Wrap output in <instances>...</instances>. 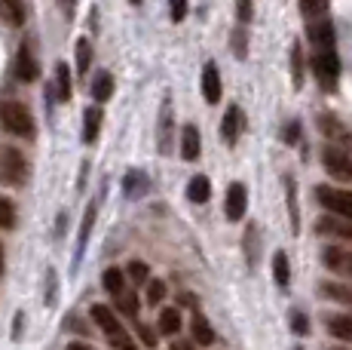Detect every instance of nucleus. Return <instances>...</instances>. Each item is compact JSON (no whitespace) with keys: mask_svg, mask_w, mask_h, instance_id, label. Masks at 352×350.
<instances>
[{"mask_svg":"<svg viewBox=\"0 0 352 350\" xmlns=\"http://www.w3.org/2000/svg\"><path fill=\"white\" fill-rule=\"evenodd\" d=\"M123 187H126V194L129 197H135V194H141L147 187V178L141 172H129L126 175V181H123Z\"/></svg>","mask_w":352,"mask_h":350,"instance_id":"bb28decb","label":"nucleus"},{"mask_svg":"<svg viewBox=\"0 0 352 350\" xmlns=\"http://www.w3.org/2000/svg\"><path fill=\"white\" fill-rule=\"evenodd\" d=\"M160 335H178L181 332V311L178 307H166L160 311Z\"/></svg>","mask_w":352,"mask_h":350,"instance_id":"dca6fc26","label":"nucleus"},{"mask_svg":"<svg viewBox=\"0 0 352 350\" xmlns=\"http://www.w3.org/2000/svg\"><path fill=\"white\" fill-rule=\"evenodd\" d=\"M3 265H6V258H3V246H0V274H3Z\"/></svg>","mask_w":352,"mask_h":350,"instance_id":"a19ab883","label":"nucleus"},{"mask_svg":"<svg viewBox=\"0 0 352 350\" xmlns=\"http://www.w3.org/2000/svg\"><path fill=\"white\" fill-rule=\"evenodd\" d=\"M316 234H322V237H334V240H352V221L328 212L316 221Z\"/></svg>","mask_w":352,"mask_h":350,"instance_id":"423d86ee","label":"nucleus"},{"mask_svg":"<svg viewBox=\"0 0 352 350\" xmlns=\"http://www.w3.org/2000/svg\"><path fill=\"white\" fill-rule=\"evenodd\" d=\"M98 130H101V107H89L83 114V138L92 145L98 138Z\"/></svg>","mask_w":352,"mask_h":350,"instance_id":"412c9836","label":"nucleus"},{"mask_svg":"<svg viewBox=\"0 0 352 350\" xmlns=\"http://www.w3.org/2000/svg\"><path fill=\"white\" fill-rule=\"evenodd\" d=\"M324 295L334 301H349L352 305V286H340V282H324Z\"/></svg>","mask_w":352,"mask_h":350,"instance_id":"393cba45","label":"nucleus"},{"mask_svg":"<svg viewBox=\"0 0 352 350\" xmlns=\"http://www.w3.org/2000/svg\"><path fill=\"white\" fill-rule=\"evenodd\" d=\"M56 80H58V99L67 102V99H71V68H67V65H58Z\"/></svg>","mask_w":352,"mask_h":350,"instance_id":"a878e982","label":"nucleus"},{"mask_svg":"<svg viewBox=\"0 0 352 350\" xmlns=\"http://www.w3.org/2000/svg\"><path fill=\"white\" fill-rule=\"evenodd\" d=\"M12 225H16V212H12V203L0 197V227H12Z\"/></svg>","mask_w":352,"mask_h":350,"instance_id":"2f4dec72","label":"nucleus"},{"mask_svg":"<svg viewBox=\"0 0 352 350\" xmlns=\"http://www.w3.org/2000/svg\"><path fill=\"white\" fill-rule=\"evenodd\" d=\"M92 96H96V102H107V99L113 96V77L107 71L96 74V80H92Z\"/></svg>","mask_w":352,"mask_h":350,"instance_id":"6ab92c4d","label":"nucleus"},{"mask_svg":"<svg viewBox=\"0 0 352 350\" xmlns=\"http://www.w3.org/2000/svg\"><path fill=\"white\" fill-rule=\"evenodd\" d=\"M172 350H196V344H193V341H175Z\"/></svg>","mask_w":352,"mask_h":350,"instance_id":"58836bf2","label":"nucleus"},{"mask_svg":"<svg viewBox=\"0 0 352 350\" xmlns=\"http://www.w3.org/2000/svg\"><path fill=\"white\" fill-rule=\"evenodd\" d=\"M300 6H303V12L313 19V16H319V12L324 10V0H300Z\"/></svg>","mask_w":352,"mask_h":350,"instance_id":"72a5a7b5","label":"nucleus"},{"mask_svg":"<svg viewBox=\"0 0 352 350\" xmlns=\"http://www.w3.org/2000/svg\"><path fill=\"white\" fill-rule=\"evenodd\" d=\"M37 74H40V68H37V62H34L28 43H22L16 52V77L22 80V83H31V80H37Z\"/></svg>","mask_w":352,"mask_h":350,"instance_id":"1a4fd4ad","label":"nucleus"},{"mask_svg":"<svg viewBox=\"0 0 352 350\" xmlns=\"http://www.w3.org/2000/svg\"><path fill=\"white\" fill-rule=\"evenodd\" d=\"M138 335H141V344H144V347H153V344H157V335H153V329L138 326Z\"/></svg>","mask_w":352,"mask_h":350,"instance_id":"f704fd0d","label":"nucleus"},{"mask_svg":"<svg viewBox=\"0 0 352 350\" xmlns=\"http://www.w3.org/2000/svg\"><path fill=\"white\" fill-rule=\"evenodd\" d=\"M291 322H294V332H300V335L307 332V320H303V313L294 311V313H291Z\"/></svg>","mask_w":352,"mask_h":350,"instance_id":"c9c22d12","label":"nucleus"},{"mask_svg":"<svg viewBox=\"0 0 352 350\" xmlns=\"http://www.w3.org/2000/svg\"><path fill=\"white\" fill-rule=\"evenodd\" d=\"M89 65H92V43L86 37H80L77 40V71L86 74L89 71Z\"/></svg>","mask_w":352,"mask_h":350,"instance_id":"5701e85b","label":"nucleus"},{"mask_svg":"<svg viewBox=\"0 0 352 350\" xmlns=\"http://www.w3.org/2000/svg\"><path fill=\"white\" fill-rule=\"evenodd\" d=\"M291 74H294V86L303 83V56H300V46H291Z\"/></svg>","mask_w":352,"mask_h":350,"instance_id":"cd10ccee","label":"nucleus"},{"mask_svg":"<svg viewBox=\"0 0 352 350\" xmlns=\"http://www.w3.org/2000/svg\"><path fill=\"white\" fill-rule=\"evenodd\" d=\"M239 19H242V22H248V19H252V0H239Z\"/></svg>","mask_w":352,"mask_h":350,"instance_id":"e433bc0d","label":"nucleus"},{"mask_svg":"<svg viewBox=\"0 0 352 350\" xmlns=\"http://www.w3.org/2000/svg\"><path fill=\"white\" fill-rule=\"evenodd\" d=\"M168 132H172V117H168V105L162 107V123H160V151H168Z\"/></svg>","mask_w":352,"mask_h":350,"instance_id":"c756f323","label":"nucleus"},{"mask_svg":"<svg viewBox=\"0 0 352 350\" xmlns=\"http://www.w3.org/2000/svg\"><path fill=\"white\" fill-rule=\"evenodd\" d=\"M101 282H104V289L113 295V298L126 292V274L120 271V267H107L104 277H101Z\"/></svg>","mask_w":352,"mask_h":350,"instance_id":"f3484780","label":"nucleus"},{"mask_svg":"<svg viewBox=\"0 0 352 350\" xmlns=\"http://www.w3.org/2000/svg\"><path fill=\"white\" fill-rule=\"evenodd\" d=\"M0 126H3L10 136L34 138V117L22 102H3L0 105Z\"/></svg>","mask_w":352,"mask_h":350,"instance_id":"f257e3e1","label":"nucleus"},{"mask_svg":"<svg viewBox=\"0 0 352 350\" xmlns=\"http://www.w3.org/2000/svg\"><path fill=\"white\" fill-rule=\"evenodd\" d=\"M132 3H141V0H132Z\"/></svg>","mask_w":352,"mask_h":350,"instance_id":"c03bdc74","label":"nucleus"},{"mask_svg":"<svg viewBox=\"0 0 352 350\" xmlns=\"http://www.w3.org/2000/svg\"><path fill=\"white\" fill-rule=\"evenodd\" d=\"M322 163H324V169H328L331 178L352 181V157L343 151V147H328V151L322 154Z\"/></svg>","mask_w":352,"mask_h":350,"instance_id":"39448f33","label":"nucleus"},{"mask_svg":"<svg viewBox=\"0 0 352 350\" xmlns=\"http://www.w3.org/2000/svg\"><path fill=\"white\" fill-rule=\"evenodd\" d=\"M187 197H190L193 203H206V200L212 197V181H208L206 175H193L190 185H187Z\"/></svg>","mask_w":352,"mask_h":350,"instance_id":"4468645a","label":"nucleus"},{"mask_svg":"<svg viewBox=\"0 0 352 350\" xmlns=\"http://www.w3.org/2000/svg\"><path fill=\"white\" fill-rule=\"evenodd\" d=\"M245 206H248V194H245V185L233 181L227 191V218L230 221H239L245 215Z\"/></svg>","mask_w":352,"mask_h":350,"instance_id":"6e6552de","label":"nucleus"},{"mask_svg":"<svg viewBox=\"0 0 352 350\" xmlns=\"http://www.w3.org/2000/svg\"><path fill=\"white\" fill-rule=\"evenodd\" d=\"M168 12H172V22H184L187 0H168Z\"/></svg>","mask_w":352,"mask_h":350,"instance_id":"473e14b6","label":"nucleus"},{"mask_svg":"<svg viewBox=\"0 0 352 350\" xmlns=\"http://www.w3.org/2000/svg\"><path fill=\"white\" fill-rule=\"evenodd\" d=\"M297 132H300V126H288V130H285V138H288V145H294V138H297Z\"/></svg>","mask_w":352,"mask_h":350,"instance_id":"4c0bfd02","label":"nucleus"},{"mask_svg":"<svg viewBox=\"0 0 352 350\" xmlns=\"http://www.w3.org/2000/svg\"><path fill=\"white\" fill-rule=\"evenodd\" d=\"M322 261H324V267H328V271L340 274V271H346L349 252H343L340 246H328V249H324V252H322Z\"/></svg>","mask_w":352,"mask_h":350,"instance_id":"2eb2a0df","label":"nucleus"},{"mask_svg":"<svg viewBox=\"0 0 352 350\" xmlns=\"http://www.w3.org/2000/svg\"><path fill=\"white\" fill-rule=\"evenodd\" d=\"M199 151H202L199 130H196L193 123H187L184 130H181V157H184V160H196V157H199Z\"/></svg>","mask_w":352,"mask_h":350,"instance_id":"9b49d317","label":"nucleus"},{"mask_svg":"<svg viewBox=\"0 0 352 350\" xmlns=\"http://www.w3.org/2000/svg\"><path fill=\"white\" fill-rule=\"evenodd\" d=\"M328 332L340 341H352V316H331Z\"/></svg>","mask_w":352,"mask_h":350,"instance_id":"4be33fe9","label":"nucleus"},{"mask_svg":"<svg viewBox=\"0 0 352 350\" xmlns=\"http://www.w3.org/2000/svg\"><path fill=\"white\" fill-rule=\"evenodd\" d=\"M117 311L126 313V316H135V313H138V298H135L132 289H126L123 295H117Z\"/></svg>","mask_w":352,"mask_h":350,"instance_id":"b1692460","label":"nucleus"},{"mask_svg":"<svg viewBox=\"0 0 352 350\" xmlns=\"http://www.w3.org/2000/svg\"><path fill=\"white\" fill-rule=\"evenodd\" d=\"M202 96H206L208 105H218V99H221V74L214 62H208L202 68Z\"/></svg>","mask_w":352,"mask_h":350,"instance_id":"9d476101","label":"nucleus"},{"mask_svg":"<svg viewBox=\"0 0 352 350\" xmlns=\"http://www.w3.org/2000/svg\"><path fill=\"white\" fill-rule=\"evenodd\" d=\"M28 181V160L19 147L3 145L0 147V185H25Z\"/></svg>","mask_w":352,"mask_h":350,"instance_id":"f03ea898","label":"nucleus"},{"mask_svg":"<svg viewBox=\"0 0 352 350\" xmlns=\"http://www.w3.org/2000/svg\"><path fill=\"white\" fill-rule=\"evenodd\" d=\"M346 271L352 274V252H349V261H346Z\"/></svg>","mask_w":352,"mask_h":350,"instance_id":"79ce46f5","label":"nucleus"},{"mask_svg":"<svg viewBox=\"0 0 352 350\" xmlns=\"http://www.w3.org/2000/svg\"><path fill=\"white\" fill-rule=\"evenodd\" d=\"M190 335H193V344H202V347H208L214 341V329L208 326V320L202 313H193V320H190Z\"/></svg>","mask_w":352,"mask_h":350,"instance_id":"ddd939ff","label":"nucleus"},{"mask_svg":"<svg viewBox=\"0 0 352 350\" xmlns=\"http://www.w3.org/2000/svg\"><path fill=\"white\" fill-rule=\"evenodd\" d=\"M316 200L328 209L331 215H340V218L352 221V191H340V187H316Z\"/></svg>","mask_w":352,"mask_h":350,"instance_id":"20e7f679","label":"nucleus"},{"mask_svg":"<svg viewBox=\"0 0 352 350\" xmlns=\"http://www.w3.org/2000/svg\"><path fill=\"white\" fill-rule=\"evenodd\" d=\"M273 280H276V286H282V289L291 282V265H288V255L285 252H276L273 255Z\"/></svg>","mask_w":352,"mask_h":350,"instance_id":"aec40b11","label":"nucleus"},{"mask_svg":"<svg viewBox=\"0 0 352 350\" xmlns=\"http://www.w3.org/2000/svg\"><path fill=\"white\" fill-rule=\"evenodd\" d=\"M166 298V282L162 280H147V305H160Z\"/></svg>","mask_w":352,"mask_h":350,"instance_id":"c85d7f7f","label":"nucleus"},{"mask_svg":"<svg viewBox=\"0 0 352 350\" xmlns=\"http://www.w3.org/2000/svg\"><path fill=\"white\" fill-rule=\"evenodd\" d=\"M67 350H92L89 344H80V341H74V344H67Z\"/></svg>","mask_w":352,"mask_h":350,"instance_id":"ea45409f","label":"nucleus"},{"mask_svg":"<svg viewBox=\"0 0 352 350\" xmlns=\"http://www.w3.org/2000/svg\"><path fill=\"white\" fill-rule=\"evenodd\" d=\"M92 320H96V326H98L111 341L120 338V335H126L123 326H120V320H117V313H113L107 305H96V307H92Z\"/></svg>","mask_w":352,"mask_h":350,"instance_id":"0eeeda50","label":"nucleus"},{"mask_svg":"<svg viewBox=\"0 0 352 350\" xmlns=\"http://www.w3.org/2000/svg\"><path fill=\"white\" fill-rule=\"evenodd\" d=\"M147 277H151V267H147L144 261H132V265H129V280L132 282H147Z\"/></svg>","mask_w":352,"mask_h":350,"instance_id":"7c9ffc66","label":"nucleus"},{"mask_svg":"<svg viewBox=\"0 0 352 350\" xmlns=\"http://www.w3.org/2000/svg\"><path fill=\"white\" fill-rule=\"evenodd\" d=\"M239 130H242V111L239 107H227V114H224V123H221V136H224L227 145H233L236 138H239Z\"/></svg>","mask_w":352,"mask_h":350,"instance_id":"f8f14e48","label":"nucleus"},{"mask_svg":"<svg viewBox=\"0 0 352 350\" xmlns=\"http://www.w3.org/2000/svg\"><path fill=\"white\" fill-rule=\"evenodd\" d=\"M331 350H346V347H331Z\"/></svg>","mask_w":352,"mask_h":350,"instance_id":"37998d69","label":"nucleus"},{"mask_svg":"<svg viewBox=\"0 0 352 350\" xmlns=\"http://www.w3.org/2000/svg\"><path fill=\"white\" fill-rule=\"evenodd\" d=\"M0 16L10 25H22L25 22V6L22 0H0Z\"/></svg>","mask_w":352,"mask_h":350,"instance_id":"a211bd4d","label":"nucleus"},{"mask_svg":"<svg viewBox=\"0 0 352 350\" xmlns=\"http://www.w3.org/2000/svg\"><path fill=\"white\" fill-rule=\"evenodd\" d=\"M313 71H316V77H319V83L324 86V92L337 90V80H340V59H337L334 50H316Z\"/></svg>","mask_w":352,"mask_h":350,"instance_id":"7ed1b4c3","label":"nucleus"}]
</instances>
